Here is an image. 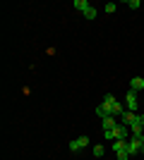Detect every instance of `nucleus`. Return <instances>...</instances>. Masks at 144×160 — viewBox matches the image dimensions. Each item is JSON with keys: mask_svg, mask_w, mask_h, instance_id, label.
Wrapping results in <instances>:
<instances>
[{"mask_svg": "<svg viewBox=\"0 0 144 160\" xmlns=\"http://www.w3.org/2000/svg\"><path fill=\"white\" fill-rule=\"evenodd\" d=\"M113 153L118 155V160H130V153H127V141L115 139V141H113Z\"/></svg>", "mask_w": 144, "mask_h": 160, "instance_id": "nucleus-1", "label": "nucleus"}, {"mask_svg": "<svg viewBox=\"0 0 144 160\" xmlns=\"http://www.w3.org/2000/svg\"><path fill=\"white\" fill-rule=\"evenodd\" d=\"M137 108H139V98H137V93L127 88V96H125V110H130V112H137Z\"/></svg>", "mask_w": 144, "mask_h": 160, "instance_id": "nucleus-2", "label": "nucleus"}, {"mask_svg": "<svg viewBox=\"0 0 144 160\" xmlns=\"http://www.w3.org/2000/svg\"><path fill=\"white\" fill-rule=\"evenodd\" d=\"M130 136H132L130 127H125V124H120V122H118V124H115V129H113V141H115V139H120V141H127Z\"/></svg>", "mask_w": 144, "mask_h": 160, "instance_id": "nucleus-3", "label": "nucleus"}, {"mask_svg": "<svg viewBox=\"0 0 144 160\" xmlns=\"http://www.w3.org/2000/svg\"><path fill=\"white\" fill-rule=\"evenodd\" d=\"M139 122V112H130V110H125L123 117H120V124H125V127H132V124H137Z\"/></svg>", "mask_w": 144, "mask_h": 160, "instance_id": "nucleus-4", "label": "nucleus"}, {"mask_svg": "<svg viewBox=\"0 0 144 160\" xmlns=\"http://www.w3.org/2000/svg\"><path fill=\"white\" fill-rule=\"evenodd\" d=\"M139 151H142V141H139L137 136H130V139H127V153H130V158L137 155Z\"/></svg>", "mask_w": 144, "mask_h": 160, "instance_id": "nucleus-5", "label": "nucleus"}, {"mask_svg": "<svg viewBox=\"0 0 144 160\" xmlns=\"http://www.w3.org/2000/svg\"><path fill=\"white\" fill-rule=\"evenodd\" d=\"M87 143H89V139H87V136H79V139L70 141V151H72V153H77V151H79V148H84Z\"/></svg>", "mask_w": 144, "mask_h": 160, "instance_id": "nucleus-6", "label": "nucleus"}, {"mask_svg": "<svg viewBox=\"0 0 144 160\" xmlns=\"http://www.w3.org/2000/svg\"><path fill=\"white\" fill-rule=\"evenodd\" d=\"M115 124H118V117H113V115H108V117H103V120H101L103 132H110V129H115Z\"/></svg>", "mask_w": 144, "mask_h": 160, "instance_id": "nucleus-7", "label": "nucleus"}, {"mask_svg": "<svg viewBox=\"0 0 144 160\" xmlns=\"http://www.w3.org/2000/svg\"><path fill=\"white\" fill-rule=\"evenodd\" d=\"M142 88H144V79H142V77H132V79H130V91L137 93V91H142Z\"/></svg>", "mask_w": 144, "mask_h": 160, "instance_id": "nucleus-8", "label": "nucleus"}, {"mask_svg": "<svg viewBox=\"0 0 144 160\" xmlns=\"http://www.w3.org/2000/svg\"><path fill=\"white\" fill-rule=\"evenodd\" d=\"M123 112H125V108H123V103H113V108H110V115H113V117H123Z\"/></svg>", "mask_w": 144, "mask_h": 160, "instance_id": "nucleus-9", "label": "nucleus"}, {"mask_svg": "<svg viewBox=\"0 0 144 160\" xmlns=\"http://www.w3.org/2000/svg\"><path fill=\"white\" fill-rule=\"evenodd\" d=\"M75 7H77V10H79L82 14H84V12H87V10H89L91 5H89V0H75Z\"/></svg>", "mask_w": 144, "mask_h": 160, "instance_id": "nucleus-10", "label": "nucleus"}, {"mask_svg": "<svg viewBox=\"0 0 144 160\" xmlns=\"http://www.w3.org/2000/svg\"><path fill=\"white\" fill-rule=\"evenodd\" d=\"M130 132H132V136H137V139H139V136L144 134V127H142V122H137V124H132V127H130Z\"/></svg>", "mask_w": 144, "mask_h": 160, "instance_id": "nucleus-11", "label": "nucleus"}, {"mask_svg": "<svg viewBox=\"0 0 144 160\" xmlns=\"http://www.w3.org/2000/svg\"><path fill=\"white\" fill-rule=\"evenodd\" d=\"M113 103H115V96H113V93H106V96H103V103H101V105H106V108L110 110V108H113Z\"/></svg>", "mask_w": 144, "mask_h": 160, "instance_id": "nucleus-12", "label": "nucleus"}, {"mask_svg": "<svg viewBox=\"0 0 144 160\" xmlns=\"http://www.w3.org/2000/svg\"><path fill=\"white\" fill-rule=\"evenodd\" d=\"M96 115H99V117L103 120V117H108V115H110V110H108L106 105H99V108H96Z\"/></svg>", "mask_w": 144, "mask_h": 160, "instance_id": "nucleus-13", "label": "nucleus"}, {"mask_svg": "<svg viewBox=\"0 0 144 160\" xmlns=\"http://www.w3.org/2000/svg\"><path fill=\"white\" fill-rule=\"evenodd\" d=\"M96 14H99V12H96L94 7H89V10L84 12V17H87V19H96Z\"/></svg>", "mask_w": 144, "mask_h": 160, "instance_id": "nucleus-14", "label": "nucleus"}, {"mask_svg": "<svg viewBox=\"0 0 144 160\" xmlns=\"http://www.w3.org/2000/svg\"><path fill=\"white\" fill-rule=\"evenodd\" d=\"M103 153H106V148H103V146H94V155H96V158H103Z\"/></svg>", "mask_w": 144, "mask_h": 160, "instance_id": "nucleus-15", "label": "nucleus"}, {"mask_svg": "<svg viewBox=\"0 0 144 160\" xmlns=\"http://www.w3.org/2000/svg\"><path fill=\"white\" fill-rule=\"evenodd\" d=\"M127 7H130V10H139V7H142V2H139V0H130V2H127Z\"/></svg>", "mask_w": 144, "mask_h": 160, "instance_id": "nucleus-16", "label": "nucleus"}, {"mask_svg": "<svg viewBox=\"0 0 144 160\" xmlns=\"http://www.w3.org/2000/svg\"><path fill=\"white\" fill-rule=\"evenodd\" d=\"M115 7H118L115 2H106V7H103V10H106V12L110 14V12H115Z\"/></svg>", "mask_w": 144, "mask_h": 160, "instance_id": "nucleus-17", "label": "nucleus"}, {"mask_svg": "<svg viewBox=\"0 0 144 160\" xmlns=\"http://www.w3.org/2000/svg\"><path fill=\"white\" fill-rule=\"evenodd\" d=\"M103 139H106V141H113V129H110V132H103Z\"/></svg>", "mask_w": 144, "mask_h": 160, "instance_id": "nucleus-18", "label": "nucleus"}, {"mask_svg": "<svg viewBox=\"0 0 144 160\" xmlns=\"http://www.w3.org/2000/svg\"><path fill=\"white\" fill-rule=\"evenodd\" d=\"M139 141H142V151H144V134H142V136H139Z\"/></svg>", "mask_w": 144, "mask_h": 160, "instance_id": "nucleus-19", "label": "nucleus"}, {"mask_svg": "<svg viewBox=\"0 0 144 160\" xmlns=\"http://www.w3.org/2000/svg\"><path fill=\"white\" fill-rule=\"evenodd\" d=\"M139 122H142V127H144V115H139Z\"/></svg>", "mask_w": 144, "mask_h": 160, "instance_id": "nucleus-20", "label": "nucleus"}, {"mask_svg": "<svg viewBox=\"0 0 144 160\" xmlns=\"http://www.w3.org/2000/svg\"><path fill=\"white\" fill-rule=\"evenodd\" d=\"M142 105H144V100H142Z\"/></svg>", "mask_w": 144, "mask_h": 160, "instance_id": "nucleus-21", "label": "nucleus"}]
</instances>
